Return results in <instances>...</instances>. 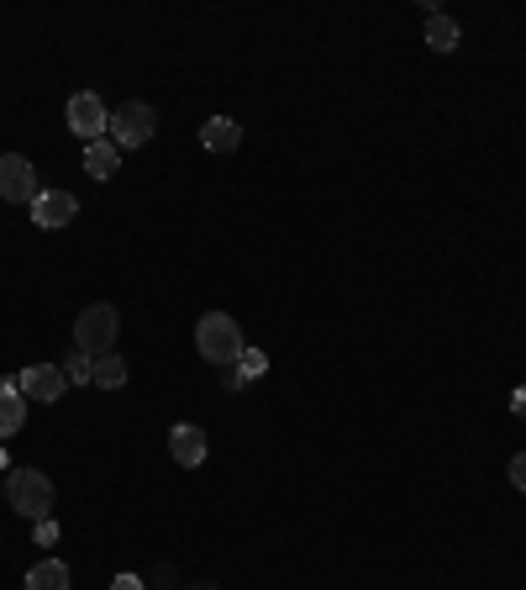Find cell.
Segmentation results:
<instances>
[{
  "mask_svg": "<svg viewBox=\"0 0 526 590\" xmlns=\"http://www.w3.org/2000/svg\"><path fill=\"white\" fill-rule=\"evenodd\" d=\"M95 390H122L127 386V359L122 353H101L95 359V380H90Z\"/></svg>",
  "mask_w": 526,
  "mask_h": 590,
  "instance_id": "16",
  "label": "cell"
},
{
  "mask_svg": "<svg viewBox=\"0 0 526 590\" xmlns=\"http://www.w3.org/2000/svg\"><path fill=\"white\" fill-rule=\"evenodd\" d=\"M117 332H122V317H117V306H84L80 322H74V348L90 353V359H101L117 348Z\"/></svg>",
  "mask_w": 526,
  "mask_h": 590,
  "instance_id": "3",
  "label": "cell"
},
{
  "mask_svg": "<svg viewBox=\"0 0 526 590\" xmlns=\"http://www.w3.org/2000/svg\"><path fill=\"white\" fill-rule=\"evenodd\" d=\"M111 590H148V586H142L138 574H117V580H111Z\"/></svg>",
  "mask_w": 526,
  "mask_h": 590,
  "instance_id": "20",
  "label": "cell"
},
{
  "mask_svg": "<svg viewBox=\"0 0 526 590\" xmlns=\"http://www.w3.org/2000/svg\"><path fill=\"white\" fill-rule=\"evenodd\" d=\"M6 496H11V511H21L27 522H48L53 517V480L42 469H11Z\"/></svg>",
  "mask_w": 526,
  "mask_h": 590,
  "instance_id": "2",
  "label": "cell"
},
{
  "mask_svg": "<svg viewBox=\"0 0 526 590\" xmlns=\"http://www.w3.org/2000/svg\"><path fill=\"white\" fill-rule=\"evenodd\" d=\"M59 522H53V517H48V522H38V543H42V549H53V543H59Z\"/></svg>",
  "mask_w": 526,
  "mask_h": 590,
  "instance_id": "18",
  "label": "cell"
},
{
  "mask_svg": "<svg viewBox=\"0 0 526 590\" xmlns=\"http://www.w3.org/2000/svg\"><path fill=\"white\" fill-rule=\"evenodd\" d=\"M0 496H6V480H0Z\"/></svg>",
  "mask_w": 526,
  "mask_h": 590,
  "instance_id": "24",
  "label": "cell"
},
{
  "mask_svg": "<svg viewBox=\"0 0 526 590\" xmlns=\"http://www.w3.org/2000/svg\"><path fill=\"white\" fill-rule=\"evenodd\" d=\"M510 486L526 490V453H516V459H510Z\"/></svg>",
  "mask_w": 526,
  "mask_h": 590,
  "instance_id": "19",
  "label": "cell"
},
{
  "mask_svg": "<svg viewBox=\"0 0 526 590\" xmlns=\"http://www.w3.org/2000/svg\"><path fill=\"white\" fill-rule=\"evenodd\" d=\"M117 169H122V148L101 138V143H84V174L90 180H117Z\"/></svg>",
  "mask_w": 526,
  "mask_h": 590,
  "instance_id": "11",
  "label": "cell"
},
{
  "mask_svg": "<svg viewBox=\"0 0 526 590\" xmlns=\"http://www.w3.org/2000/svg\"><path fill=\"white\" fill-rule=\"evenodd\" d=\"M184 590H222V586H211V580H195V586H184Z\"/></svg>",
  "mask_w": 526,
  "mask_h": 590,
  "instance_id": "22",
  "label": "cell"
},
{
  "mask_svg": "<svg viewBox=\"0 0 526 590\" xmlns=\"http://www.w3.org/2000/svg\"><path fill=\"white\" fill-rule=\"evenodd\" d=\"M69 586H74V574H69L63 559H42V564H32L27 580H21V590H69Z\"/></svg>",
  "mask_w": 526,
  "mask_h": 590,
  "instance_id": "12",
  "label": "cell"
},
{
  "mask_svg": "<svg viewBox=\"0 0 526 590\" xmlns=\"http://www.w3.org/2000/svg\"><path fill=\"white\" fill-rule=\"evenodd\" d=\"M6 464H11V459H6V448H0V469H6Z\"/></svg>",
  "mask_w": 526,
  "mask_h": 590,
  "instance_id": "23",
  "label": "cell"
},
{
  "mask_svg": "<svg viewBox=\"0 0 526 590\" xmlns=\"http://www.w3.org/2000/svg\"><path fill=\"white\" fill-rule=\"evenodd\" d=\"M74 217H80V196H74V190H42L38 201H32V222L48 227V232H53V227H69Z\"/></svg>",
  "mask_w": 526,
  "mask_h": 590,
  "instance_id": "8",
  "label": "cell"
},
{
  "mask_svg": "<svg viewBox=\"0 0 526 590\" xmlns=\"http://www.w3.org/2000/svg\"><path fill=\"white\" fill-rule=\"evenodd\" d=\"M17 390L27 396V401H42V407H53L63 390H69V380H63V364H32L17 374Z\"/></svg>",
  "mask_w": 526,
  "mask_h": 590,
  "instance_id": "7",
  "label": "cell"
},
{
  "mask_svg": "<svg viewBox=\"0 0 526 590\" xmlns=\"http://www.w3.org/2000/svg\"><path fill=\"white\" fill-rule=\"evenodd\" d=\"M63 380H69V386H90V380H95V359L74 348V353L63 359Z\"/></svg>",
  "mask_w": 526,
  "mask_h": 590,
  "instance_id": "17",
  "label": "cell"
},
{
  "mask_svg": "<svg viewBox=\"0 0 526 590\" xmlns=\"http://www.w3.org/2000/svg\"><path fill=\"white\" fill-rule=\"evenodd\" d=\"M21 428H27V396L6 380V386H0V443H11Z\"/></svg>",
  "mask_w": 526,
  "mask_h": 590,
  "instance_id": "10",
  "label": "cell"
},
{
  "mask_svg": "<svg viewBox=\"0 0 526 590\" xmlns=\"http://www.w3.org/2000/svg\"><path fill=\"white\" fill-rule=\"evenodd\" d=\"M38 196H42V184H38L32 159H27V153H0V201L32 206Z\"/></svg>",
  "mask_w": 526,
  "mask_h": 590,
  "instance_id": "6",
  "label": "cell"
},
{
  "mask_svg": "<svg viewBox=\"0 0 526 590\" xmlns=\"http://www.w3.org/2000/svg\"><path fill=\"white\" fill-rule=\"evenodd\" d=\"M263 374H269V353L247 343V348H243V359L226 369V390H243V386H253V380H263Z\"/></svg>",
  "mask_w": 526,
  "mask_h": 590,
  "instance_id": "13",
  "label": "cell"
},
{
  "mask_svg": "<svg viewBox=\"0 0 526 590\" xmlns=\"http://www.w3.org/2000/svg\"><path fill=\"white\" fill-rule=\"evenodd\" d=\"M205 448H211V438H205V428H195V422H174V428H169V453H174L180 469H201Z\"/></svg>",
  "mask_w": 526,
  "mask_h": 590,
  "instance_id": "9",
  "label": "cell"
},
{
  "mask_svg": "<svg viewBox=\"0 0 526 590\" xmlns=\"http://www.w3.org/2000/svg\"><path fill=\"white\" fill-rule=\"evenodd\" d=\"M458 38H464V32H458V21L447 17V11H432V17H426V48H432V53H453Z\"/></svg>",
  "mask_w": 526,
  "mask_h": 590,
  "instance_id": "15",
  "label": "cell"
},
{
  "mask_svg": "<svg viewBox=\"0 0 526 590\" xmlns=\"http://www.w3.org/2000/svg\"><path fill=\"white\" fill-rule=\"evenodd\" d=\"M153 132H159V111H153L148 101H122L117 111H111V132H105V138L127 153V148L153 143Z\"/></svg>",
  "mask_w": 526,
  "mask_h": 590,
  "instance_id": "4",
  "label": "cell"
},
{
  "mask_svg": "<svg viewBox=\"0 0 526 590\" xmlns=\"http://www.w3.org/2000/svg\"><path fill=\"white\" fill-rule=\"evenodd\" d=\"M201 143L211 148V153H237V143H243V127L232 122V117H211V122L201 127Z\"/></svg>",
  "mask_w": 526,
  "mask_h": 590,
  "instance_id": "14",
  "label": "cell"
},
{
  "mask_svg": "<svg viewBox=\"0 0 526 590\" xmlns=\"http://www.w3.org/2000/svg\"><path fill=\"white\" fill-rule=\"evenodd\" d=\"M63 117H69V132H80L84 143H101L105 132H111V111L95 90H74L69 106H63Z\"/></svg>",
  "mask_w": 526,
  "mask_h": 590,
  "instance_id": "5",
  "label": "cell"
},
{
  "mask_svg": "<svg viewBox=\"0 0 526 590\" xmlns=\"http://www.w3.org/2000/svg\"><path fill=\"white\" fill-rule=\"evenodd\" d=\"M510 411H522V417H526V390H516V396H510Z\"/></svg>",
  "mask_w": 526,
  "mask_h": 590,
  "instance_id": "21",
  "label": "cell"
},
{
  "mask_svg": "<svg viewBox=\"0 0 526 590\" xmlns=\"http://www.w3.org/2000/svg\"><path fill=\"white\" fill-rule=\"evenodd\" d=\"M195 348H201V359L205 364H216V369H232L237 359H243V327H237V317H226V311H205L201 327H195Z\"/></svg>",
  "mask_w": 526,
  "mask_h": 590,
  "instance_id": "1",
  "label": "cell"
}]
</instances>
